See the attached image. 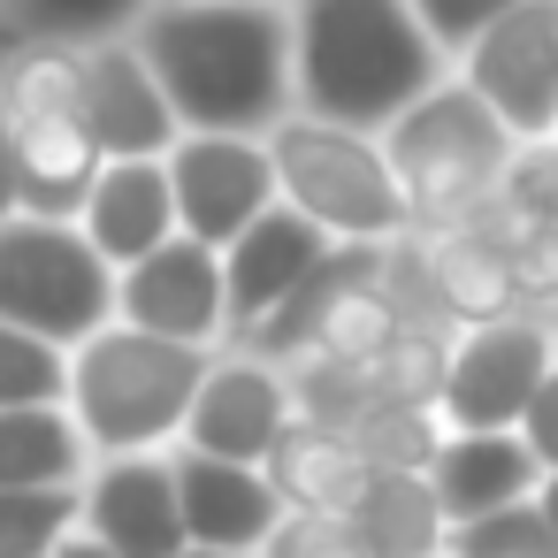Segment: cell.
I'll return each mask as SVG.
<instances>
[{
	"label": "cell",
	"instance_id": "1",
	"mask_svg": "<svg viewBox=\"0 0 558 558\" xmlns=\"http://www.w3.org/2000/svg\"><path fill=\"white\" fill-rule=\"evenodd\" d=\"M131 47L192 138H276L299 116L291 0H161Z\"/></svg>",
	"mask_w": 558,
	"mask_h": 558
},
{
	"label": "cell",
	"instance_id": "2",
	"mask_svg": "<svg viewBox=\"0 0 558 558\" xmlns=\"http://www.w3.org/2000/svg\"><path fill=\"white\" fill-rule=\"evenodd\" d=\"M451 77L405 0H291V85L299 116L383 138L413 100Z\"/></svg>",
	"mask_w": 558,
	"mask_h": 558
},
{
	"label": "cell",
	"instance_id": "3",
	"mask_svg": "<svg viewBox=\"0 0 558 558\" xmlns=\"http://www.w3.org/2000/svg\"><path fill=\"white\" fill-rule=\"evenodd\" d=\"M207 367H215V352L116 322L70 352V421L85 428L93 459H161L184 444Z\"/></svg>",
	"mask_w": 558,
	"mask_h": 558
},
{
	"label": "cell",
	"instance_id": "4",
	"mask_svg": "<svg viewBox=\"0 0 558 558\" xmlns=\"http://www.w3.org/2000/svg\"><path fill=\"white\" fill-rule=\"evenodd\" d=\"M383 154L398 169V192L413 207V230H466V222H482L497 207L520 138L459 77H444L428 100H413L383 131Z\"/></svg>",
	"mask_w": 558,
	"mask_h": 558
},
{
	"label": "cell",
	"instance_id": "5",
	"mask_svg": "<svg viewBox=\"0 0 558 558\" xmlns=\"http://www.w3.org/2000/svg\"><path fill=\"white\" fill-rule=\"evenodd\" d=\"M276 161V192L291 215H306L329 245H405L413 238V207L398 192V169L383 154V138L367 131H337L314 116H291L268 138Z\"/></svg>",
	"mask_w": 558,
	"mask_h": 558
},
{
	"label": "cell",
	"instance_id": "6",
	"mask_svg": "<svg viewBox=\"0 0 558 558\" xmlns=\"http://www.w3.org/2000/svg\"><path fill=\"white\" fill-rule=\"evenodd\" d=\"M0 108H9V131H16L24 215L77 222L93 184L108 177V154L77 116V54H62V47L9 54L0 62Z\"/></svg>",
	"mask_w": 558,
	"mask_h": 558
},
{
	"label": "cell",
	"instance_id": "7",
	"mask_svg": "<svg viewBox=\"0 0 558 558\" xmlns=\"http://www.w3.org/2000/svg\"><path fill=\"white\" fill-rule=\"evenodd\" d=\"M0 322L77 352L100 329H116V268L93 253L77 222L16 215L0 222Z\"/></svg>",
	"mask_w": 558,
	"mask_h": 558
},
{
	"label": "cell",
	"instance_id": "8",
	"mask_svg": "<svg viewBox=\"0 0 558 558\" xmlns=\"http://www.w3.org/2000/svg\"><path fill=\"white\" fill-rule=\"evenodd\" d=\"M558 367V329L535 314L489 322V329H459L451 337V367H444V398L436 421L444 436H520L535 390Z\"/></svg>",
	"mask_w": 558,
	"mask_h": 558
},
{
	"label": "cell",
	"instance_id": "9",
	"mask_svg": "<svg viewBox=\"0 0 558 558\" xmlns=\"http://www.w3.org/2000/svg\"><path fill=\"white\" fill-rule=\"evenodd\" d=\"M520 146L558 138V0H520L505 24H489L451 70Z\"/></svg>",
	"mask_w": 558,
	"mask_h": 558
},
{
	"label": "cell",
	"instance_id": "10",
	"mask_svg": "<svg viewBox=\"0 0 558 558\" xmlns=\"http://www.w3.org/2000/svg\"><path fill=\"white\" fill-rule=\"evenodd\" d=\"M161 169H169V192H177V238L215 245V253H230L260 215L283 207L268 138H192L184 131Z\"/></svg>",
	"mask_w": 558,
	"mask_h": 558
},
{
	"label": "cell",
	"instance_id": "11",
	"mask_svg": "<svg viewBox=\"0 0 558 558\" xmlns=\"http://www.w3.org/2000/svg\"><path fill=\"white\" fill-rule=\"evenodd\" d=\"M291 428H299V383H291V367L222 344L215 367H207V383H199V398H192L184 451H207V459H230V466H268Z\"/></svg>",
	"mask_w": 558,
	"mask_h": 558
},
{
	"label": "cell",
	"instance_id": "12",
	"mask_svg": "<svg viewBox=\"0 0 558 558\" xmlns=\"http://www.w3.org/2000/svg\"><path fill=\"white\" fill-rule=\"evenodd\" d=\"M116 322L146 329V337H169V344H192V352H222L230 344V268H222V253L192 245V238H169L154 260L116 276Z\"/></svg>",
	"mask_w": 558,
	"mask_h": 558
},
{
	"label": "cell",
	"instance_id": "13",
	"mask_svg": "<svg viewBox=\"0 0 558 558\" xmlns=\"http://www.w3.org/2000/svg\"><path fill=\"white\" fill-rule=\"evenodd\" d=\"M77 116H85V131L100 138L108 161H169V146L184 138L161 77L146 70V54L131 39H108V47L77 54Z\"/></svg>",
	"mask_w": 558,
	"mask_h": 558
},
{
	"label": "cell",
	"instance_id": "14",
	"mask_svg": "<svg viewBox=\"0 0 558 558\" xmlns=\"http://www.w3.org/2000/svg\"><path fill=\"white\" fill-rule=\"evenodd\" d=\"M85 535L116 558H184V512H177V466L161 459H100L85 474Z\"/></svg>",
	"mask_w": 558,
	"mask_h": 558
},
{
	"label": "cell",
	"instance_id": "15",
	"mask_svg": "<svg viewBox=\"0 0 558 558\" xmlns=\"http://www.w3.org/2000/svg\"><path fill=\"white\" fill-rule=\"evenodd\" d=\"M169 466H177V512H184L192 550H238V558L268 550V535L283 527V497L260 466H230L184 444L169 451Z\"/></svg>",
	"mask_w": 558,
	"mask_h": 558
},
{
	"label": "cell",
	"instance_id": "16",
	"mask_svg": "<svg viewBox=\"0 0 558 558\" xmlns=\"http://www.w3.org/2000/svg\"><path fill=\"white\" fill-rule=\"evenodd\" d=\"M329 253H337V245H329L306 215H291V207L260 215V222L222 253V268H230V344H245L260 322H276V314L291 306V291H299Z\"/></svg>",
	"mask_w": 558,
	"mask_h": 558
},
{
	"label": "cell",
	"instance_id": "17",
	"mask_svg": "<svg viewBox=\"0 0 558 558\" xmlns=\"http://www.w3.org/2000/svg\"><path fill=\"white\" fill-rule=\"evenodd\" d=\"M77 230L93 238V253L123 276L138 260H154L169 238H177V192H169V169L161 161H108V177L93 184Z\"/></svg>",
	"mask_w": 558,
	"mask_h": 558
},
{
	"label": "cell",
	"instance_id": "18",
	"mask_svg": "<svg viewBox=\"0 0 558 558\" xmlns=\"http://www.w3.org/2000/svg\"><path fill=\"white\" fill-rule=\"evenodd\" d=\"M428 482H436V505L451 527H474L489 512H512V505H535L543 489V466L520 436H444L436 459H428Z\"/></svg>",
	"mask_w": 558,
	"mask_h": 558
},
{
	"label": "cell",
	"instance_id": "19",
	"mask_svg": "<svg viewBox=\"0 0 558 558\" xmlns=\"http://www.w3.org/2000/svg\"><path fill=\"white\" fill-rule=\"evenodd\" d=\"M260 474L276 482L283 512H329V520H352L360 497H367V482H375V466H367L337 428H314V421H299V428L276 444V459H268Z\"/></svg>",
	"mask_w": 558,
	"mask_h": 558
},
{
	"label": "cell",
	"instance_id": "20",
	"mask_svg": "<svg viewBox=\"0 0 558 558\" xmlns=\"http://www.w3.org/2000/svg\"><path fill=\"white\" fill-rule=\"evenodd\" d=\"M161 0H0V62L32 54V47H108V39H138V24Z\"/></svg>",
	"mask_w": 558,
	"mask_h": 558
},
{
	"label": "cell",
	"instance_id": "21",
	"mask_svg": "<svg viewBox=\"0 0 558 558\" xmlns=\"http://www.w3.org/2000/svg\"><path fill=\"white\" fill-rule=\"evenodd\" d=\"M352 527L375 558H451V520L436 505V482L413 466H375Z\"/></svg>",
	"mask_w": 558,
	"mask_h": 558
},
{
	"label": "cell",
	"instance_id": "22",
	"mask_svg": "<svg viewBox=\"0 0 558 558\" xmlns=\"http://www.w3.org/2000/svg\"><path fill=\"white\" fill-rule=\"evenodd\" d=\"M93 444L70 421V405H39V413H0V497L24 489H85L93 474Z\"/></svg>",
	"mask_w": 558,
	"mask_h": 558
},
{
	"label": "cell",
	"instance_id": "23",
	"mask_svg": "<svg viewBox=\"0 0 558 558\" xmlns=\"http://www.w3.org/2000/svg\"><path fill=\"white\" fill-rule=\"evenodd\" d=\"M39 405H70V352L0 322V413H39Z\"/></svg>",
	"mask_w": 558,
	"mask_h": 558
},
{
	"label": "cell",
	"instance_id": "24",
	"mask_svg": "<svg viewBox=\"0 0 558 558\" xmlns=\"http://www.w3.org/2000/svg\"><path fill=\"white\" fill-rule=\"evenodd\" d=\"M85 527V489H24L0 497V558H54Z\"/></svg>",
	"mask_w": 558,
	"mask_h": 558
},
{
	"label": "cell",
	"instance_id": "25",
	"mask_svg": "<svg viewBox=\"0 0 558 558\" xmlns=\"http://www.w3.org/2000/svg\"><path fill=\"white\" fill-rule=\"evenodd\" d=\"M451 558H558V543H550L535 505H512V512H489L474 527H451Z\"/></svg>",
	"mask_w": 558,
	"mask_h": 558
},
{
	"label": "cell",
	"instance_id": "26",
	"mask_svg": "<svg viewBox=\"0 0 558 558\" xmlns=\"http://www.w3.org/2000/svg\"><path fill=\"white\" fill-rule=\"evenodd\" d=\"M405 9L421 16V32L436 39V54L459 70V54H466L489 24H505V16L520 9V0H405Z\"/></svg>",
	"mask_w": 558,
	"mask_h": 558
},
{
	"label": "cell",
	"instance_id": "27",
	"mask_svg": "<svg viewBox=\"0 0 558 558\" xmlns=\"http://www.w3.org/2000/svg\"><path fill=\"white\" fill-rule=\"evenodd\" d=\"M512 283H520V314L558 329V230H520L512 245Z\"/></svg>",
	"mask_w": 558,
	"mask_h": 558
},
{
	"label": "cell",
	"instance_id": "28",
	"mask_svg": "<svg viewBox=\"0 0 558 558\" xmlns=\"http://www.w3.org/2000/svg\"><path fill=\"white\" fill-rule=\"evenodd\" d=\"M260 558H375L360 543L352 520H329V512H283V527L268 535Z\"/></svg>",
	"mask_w": 558,
	"mask_h": 558
},
{
	"label": "cell",
	"instance_id": "29",
	"mask_svg": "<svg viewBox=\"0 0 558 558\" xmlns=\"http://www.w3.org/2000/svg\"><path fill=\"white\" fill-rule=\"evenodd\" d=\"M520 444L535 451L543 474H558V367H550V383L535 390V405H527V421H520Z\"/></svg>",
	"mask_w": 558,
	"mask_h": 558
},
{
	"label": "cell",
	"instance_id": "30",
	"mask_svg": "<svg viewBox=\"0 0 558 558\" xmlns=\"http://www.w3.org/2000/svg\"><path fill=\"white\" fill-rule=\"evenodd\" d=\"M24 215V169H16V131H9V108H0V222Z\"/></svg>",
	"mask_w": 558,
	"mask_h": 558
},
{
	"label": "cell",
	"instance_id": "31",
	"mask_svg": "<svg viewBox=\"0 0 558 558\" xmlns=\"http://www.w3.org/2000/svg\"><path fill=\"white\" fill-rule=\"evenodd\" d=\"M535 512H543V527H550V543H558V474H543V489H535Z\"/></svg>",
	"mask_w": 558,
	"mask_h": 558
},
{
	"label": "cell",
	"instance_id": "32",
	"mask_svg": "<svg viewBox=\"0 0 558 558\" xmlns=\"http://www.w3.org/2000/svg\"><path fill=\"white\" fill-rule=\"evenodd\" d=\"M54 558H116V550H108V543H93V535H85V527H77V535H70V543H62V550H54Z\"/></svg>",
	"mask_w": 558,
	"mask_h": 558
},
{
	"label": "cell",
	"instance_id": "33",
	"mask_svg": "<svg viewBox=\"0 0 558 558\" xmlns=\"http://www.w3.org/2000/svg\"><path fill=\"white\" fill-rule=\"evenodd\" d=\"M184 558H238V550H184Z\"/></svg>",
	"mask_w": 558,
	"mask_h": 558
}]
</instances>
